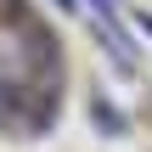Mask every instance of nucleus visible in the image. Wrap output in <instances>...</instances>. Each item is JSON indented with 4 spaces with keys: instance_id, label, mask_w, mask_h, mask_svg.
<instances>
[{
    "instance_id": "1",
    "label": "nucleus",
    "mask_w": 152,
    "mask_h": 152,
    "mask_svg": "<svg viewBox=\"0 0 152 152\" xmlns=\"http://www.w3.org/2000/svg\"><path fill=\"white\" fill-rule=\"evenodd\" d=\"M90 118H96V124H102L107 135H124V130H130V118H124V113H118L113 102H102V96L90 102Z\"/></svg>"
},
{
    "instance_id": "2",
    "label": "nucleus",
    "mask_w": 152,
    "mask_h": 152,
    "mask_svg": "<svg viewBox=\"0 0 152 152\" xmlns=\"http://www.w3.org/2000/svg\"><path fill=\"white\" fill-rule=\"evenodd\" d=\"M135 28H141V34H147V39H152V17H147V11L135 17Z\"/></svg>"
},
{
    "instance_id": "3",
    "label": "nucleus",
    "mask_w": 152,
    "mask_h": 152,
    "mask_svg": "<svg viewBox=\"0 0 152 152\" xmlns=\"http://www.w3.org/2000/svg\"><path fill=\"white\" fill-rule=\"evenodd\" d=\"M56 6H62V11H73V6H79V0H56Z\"/></svg>"
}]
</instances>
